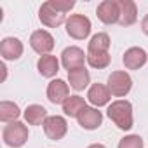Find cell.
Here are the masks:
<instances>
[{
	"label": "cell",
	"mask_w": 148,
	"mask_h": 148,
	"mask_svg": "<svg viewBox=\"0 0 148 148\" xmlns=\"http://www.w3.org/2000/svg\"><path fill=\"white\" fill-rule=\"evenodd\" d=\"M87 105H86V101H84V98H80L79 94H75V96H70L64 103H63V112H64V115H68V117H79V113L86 108Z\"/></svg>",
	"instance_id": "d6986e66"
},
{
	"label": "cell",
	"mask_w": 148,
	"mask_h": 148,
	"mask_svg": "<svg viewBox=\"0 0 148 148\" xmlns=\"http://www.w3.org/2000/svg\"><path fill=\"white\" fill-rule=\"evenodd\" d=\"M96 14H98V19L101 23H105V25L119 23V19H120L119 0H103L101 4H98Z\"/></svg>",
	"instance_id": "ba28073f"
},
{
	"label": "cell",
	"mask_w": 148,
	"mask_h": 148,
	"mask_svg": "<svg viewBox=\"0 0 148 148\" xmlns=\"http://www.w3.org/2000/svg\"><path fill=\"white\" fill-rule=\"evenodd\" d=\"M77 122L82 129L86 131H94L98 129L101 124H103V113L98 112V108H91V106H86L79 117H77Z\"/></svg>",
	"instance_id": "8fae6325"
},
{
	"label": "cell",
	"mask_w": 148,
	"mask_h": 148,
	"mask_svg": "<svg viewBox=\"0 0 148 148\" xmlns=\"http://www.w3.org/2000/svg\"><path fill=\"white\" fill-rule=\"evenodd\" d=\"M73 7H75L73 0H49L42 4L38 11V19L49 28H58L59 25L66 23V12H70Z\"/></svg>",
	"instance_id": "6da1fadb"
},
{
	"label": "cell",
	"mask_w": 148,
	"mask_h": 148,
	"mask_svg": "<svg viewBox=\"0 0 148 148\" xmlns=\"http://www.w3.org/2000/svg\"><path fill=\"white\" fill-rule=\"evenodd\" d=\"M124 64L127 70H139L141 66H145V63L148 61V54L145 52V49L141 47H129L125 52H124V58H122Z\"/></svg>",
	"instance_id": "4fadbf2b"
},
{
	"label": "cell",
	"mask_w": 148,
	"mask_h": 148,
	"mask_svg": "<svg viewBox=\"0 0 148 148\" xmlns=\"http://www.w3.org/2000/svg\"><path fill=\"white\" fill-rule=\"evenodd\" d=\"M106 115L122 131H129L132 127V105L127 99H117L112 105H108Z\"/></svg>",
	"instance_id": "7a4b0ae2"
},
{
	"label": "cell",
	"mask_w": 148,
	"mask_h": 148,
	"mask_svg": "<svg viewBox=\"0 0 148 148\" xmlns=\"http://www.w3.org/2000/svg\"><path fill=\"white\" fill-rule=\"evenodd\" d=\"M110 44L112 40L106 33H96L87 45V52H108Z\"/></svg>",
	"instance_id": "44dd1931"
},
{
	"label": "cell",
	"mask_w": 148,
	"mask_h": 148,
	"mask_svg": "<svg viewBox=\"0 0 148 148\" xmlns=\"http://www.w3.org/2000/svg\"><path fill=\"white\" fill-rule=\"evenodd\" d=\"M68 82H70V87L75 89V91H84L89 82H91V75L89 71L84 68H79V70H71L68 71Z\"/></svg>",
	"instance_id": "e0dca14e"
},
{
	"label": "cell",
	"mask_w": 148,
	"mask_h": 148,
	"mask_svg": "<svg viewBox=\"0 0 148 148\" xmlns=\"http://www.w3.org/2000/svg\"><path fill=\"white\" fill-rule=\"evenodd\" d=\"M119 148H143V138L138 134H129L119 141Z\"/></svg>",
	"instance_id": "603a6c76"
},
{
	"label": "cell",
	"mask_w": 148,
	"mask_h": 148,
	"mask_svg": "<svg viewBox=\"0 0 148 148\" xmlns=\"http://www.w3.org/2000/svg\"><path fill=\"white\" fill-rule=\"evenodd\" d=\"M119 7H120V19L119 23L122 26H131L138 19V7L132 0H119Z\"/></svg>",
	"instance_id": "5bb4252c"
},
{
	"label": "cell",
	"mask_w": 148,
	"mask_h": 148,
	"mask_svg": "<svg viewBox=\"0 0 148 148\" xmlns=\"http://www.w3.org/2000/svg\"><path fill=\"white\" fill-rule=\"evenodd\" d=\"M91 28H92V25H91L89 18L84 14H71L66 19V33L75 40L87 38L91 33Z\"/></svg>",
	"instance_id": "5b68a950"
},
{
	"label": "cell",
	"mask_w": 148,
	"mask_h": 148,
	"mask_svg": "<svg viewBox=\"0 0 148 148\" xmlns=\"http://www.w3.org/2000/svg\"><path fill=\"white\" fill-rule=\"evenodd\" d=\"M19 115H21V110L16 103H12V101H2L0 103V120L2 122H7V124L16 122L19 119Z\"/></svg>",
	"instance_id": "ffe728a7"
},
{
	"label": "cell",
	"mask_w": 148,
	"mask_h": 148,
	"mask_svg": "<svg viewBox=\"0 0 148 148\" xmlns=\"http://www.w3.org/2000/svg\"><path fill=\"white\" fill-rule=\"evenodd\" d=\"M30 45L35 52L45 56L54 49V37L45 30H35L30 37Z\"/></svg>",
	"instance_id": "9c48e42d"
},
{
	"label": "cell",
	"mask_w": 148,
	"mask_h": 148,
	"mask_svg": "<svg viewBox=\"0 0 148 148\" xmlns=\"http://www.w3.org/2000/svg\"><path fill=\"white\" fill-rule=\"evenodd\" d=\"M110 98H112V94H110V91H108L106 86H103V84H92L89 87L87 99L94 106H105V105H108Z\"/></svg>",
	"instance_id": "2e32d148"
},
{
	"label": "cell",
	"mask_w": 148,
	"mask_h": 148,
	"mask_svg": "<svg viewBox=\"0 0 148 148\" xmlns=\"http://www.w3.org/2000/svg\"><path fill=\"white\" fill-rule=\"evenodd\" d=\"M141 30H143L145 35H148V14L141 19Z\"/></svg>",
	"instance_id": "cb8c5ba5"
},
{
	"label": "cell",
	"mask_w": 148,
	"mask_h": 148,
	"mask_svg": "<svg viewBox=\"0 0 148 148\" xmlns=\"http://www.w3.org/2000/svg\"><path fill=\"white\" fill-rule=\"evenodd\" d=\"M87 148H106L105 145H101V143H92V145H89Z\"/></svg>",
	"instance_id": "d4e9b609"
},
{
	"label": "cell",
	"mask_w": 148,
	"mask_h": 148,
	"mask_svg": "<svg viewBox=\"0 0 148 148\" xmlns=\"http://www.w3.org/2000/svg\"><path fill=\"white\" fill-rule=\"evenodd\" d=\"M2 138H4V143L7 146L19 148V146H23L28 141V127L23 122H18V120L11 122V124H7L4 127Z\"/></svg>",
	"instance_id": "3957f363"
},
{
	"label": "cell",
	"mask_w": 148,
	"mask_h": 148,
	"mask_svg": "<svg viewBox=\"0 0 148 148\" xmlns=\"http://www.w3.org/2000/svg\"><path fill=\"white\" fill-rule=\"evenodd\" d=\"M23 42L16 37H5L2 42H0V54H2L4 59L7 61H14L19 59L23 56Z\"/></svg>",
	"instance_id": "7c38bea8"
},
{
	"label": "cell",
	"mask_w": 148,
	"mask_h": 148,
	"mask_svg": "<svg viewBox=\"0 0 148 148\" xmlns=\"http://www.w3.org/2000/svg\"><path fill=\"white\" fill-rule=\"evenodd\" d=\"M70 98V87L64 80L56 79L52 82H49L47 86V99L52 105H63L66 99Z\"/></svg>",
	"instance_id": "30bf717a"
},
{
	"label": "cell",
	"mask_w": 148,
	"mask_h": 148,
	"mask_svg": "<svg viewBox=\"0 0 148 148\" xmlns=\"http://www.w3.org/2000/svg\"><path fill=\"white\" fill-rule=\"evenodd\" d=\"M108 91L112 96L115 98H122V96H127L129 91L132 89V79L127 71H122V70H117V71H112L110 77H108Z\"/></svg>",
	"instance_id": "277c9868"
},
{
	"label": "cell",
	"mask_w": 148,
	"mask_h": 148,
	"mask_svg": "<svg viewBox=\"0 0 148 148\" xmlns=\"http://www.w3.org/2000/svg\"><path fill=\"white\" fill-rule=\"evenodd\" d=\"M44 132L52 141L63 139L64 134L68 132V124H66L64 117H61V115H51V117H47L45 122H44Z\"/></svg>",
	"instance_id": "8992f818"
},
{
	"label": "cell",
	"mask_w": 148,
	"mask_h": 148,
	"mask_svg": "<svg viewBox=\"0 0 148 148\" xmlns=\"http://www.w3.org/2000/svg\"><path fill=\"white\" fill-rule=\"evenodd\" d=\"M37 70L42 77H54L56 73L59 71V61L56 56H51V54H45V56H40V59L37 61Z\"/></svg>",
	"instance_id": "9a60e30c"
},
{
	"label": "cell",
	"mask_w": 148,
	"mask_h": 148,
	"mask_svg": "<svg viewBox=\"0 0 148 148\" xmlns=\"http://www.w3.org/2000/svg\"><path fill=\"white\" fill-rule=\"evenodd\" d=\"M110 61H112L110 52H87V63L92 68L103 70V68H106L110 64Z\"/></svg>",
	"instance_id": "7402d4cb"
},
{
	"label": "cell",
	"mask_w": 148,
	"mask_h": 148,
	"mask_svg": "<svg viewBox=\"0 0 148 148\" xmlns=\"http://www.w3.org/2000/svg\"><path fill=\"white\" fill-rule=\"evenodd\" d=\"M23 115L30 125H40V124L44 125V122L47 119V110L42 105H30V106H26Z\"/></svg>",
	"instance_id": "ac0fdd59"
},
{
	"label": "cell",
	"mask_w": 148,
	"mask_h": 148,
	"mask_svg": "<svg viewBox=\"0 0 148 148\" xmlns=\"http://www.w3.org/2000/svg\"><path fill=\"white\" fill-rule=\"evenodd\" d=\"M87 61V54H84V51L80 47H75V45H70L66 47L63 52H61V63L63 66L71 71V70H79V68H84V63Z\"/></svg>",
	"instance_id": "52a82bcc"
}]
</instances>
